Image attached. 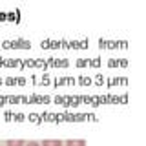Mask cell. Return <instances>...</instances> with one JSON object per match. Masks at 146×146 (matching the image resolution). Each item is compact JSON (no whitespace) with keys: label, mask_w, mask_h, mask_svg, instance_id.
Listing matches in <instances>:
<instances>
[{"label":"cell","mask_w":146,"mask_h":146,"mask_svg":"<svg viewBox=\"0 0 146 146\" xmlns=\"http://www.w3.org/2000/svg\"><path fill=\"white\" fill-rule=\"evenodd\" d=\"M40 146H62V141H58V139H46V141H42Z\"/></svg>","instance_id":"obj_1"},{"label":"cell","mask_w":146,"mask_h":146,"mask_svg":"<svg viewBox=\"0 0 146 146\" xmlns=\"http://www.w3.org/2000/svg\"><path fill=\"white\" fill-rule=\"evenodd\" d=\"M86 143L82 139H77V141H73V139H70V141H66V146H84Z\"/></svg>","instance_id":"obj_2"},{"label":"cell","mask_w":146,"mask_h":146,"mask_svg":"<svg viewBox=\"0 0 146 146\" xmlns=\"http://www.w3.org/2000/svg\"><path fill=\"white\" fill-rule=\"evenodd\" d=\"M7 146H26V143H24V141H22V139H17V141H7V143H6Z\"/></svg>","instance_id":"obj_3"},{"label":"cell","mask_w":146,"mask_h":146,"mask_svg":"<svg viewBox=\"0 0 146 146\" xmlns=\"http://www.w3.org/2000/svg\"><path fill=\"white\" fill-rule=\"evenodd\" d=\"M26 146H40L36 141H29V143H26Z\"/></svg>","instance_id":"obj_4"}]
</instances>
